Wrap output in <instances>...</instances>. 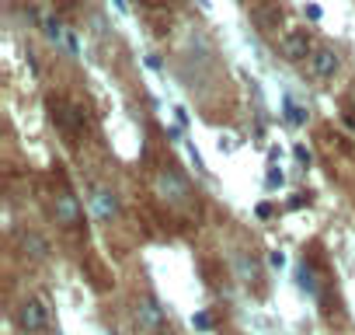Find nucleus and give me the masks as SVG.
<instances>
[{
  "mask_svg": "<svg viewBox=\"0 0 355 335\" xmlns=\"http://www.w3.org/2000/svg\"><path fill=\"white\" fill-rule=\"evenodd\" d=\"M282 182H286V175L279 172V168H275V161H272V168H268V175H265V186H268V189H279Z\"/></svg>",
  "mask_w": 355,
  "mask_h": 335,
  "instance_id": "15",
  "label": "nucleus"
},
{
  "mask_svg": "<svg viewBox=\"0 0 355 335\" xmlns=\"http://www.w3.org/2000/svg\"><path fill=\"white\" fill-rule=\"evenodd\" d=\"M268 262H272V269H282V265H286V255H282V252H272Z\"/></svg>",
  "mask_w": 355,
  "mask_h": 335,
  "instance_id": "18",
  "label": "nucleus"
},
{
  "mask_svg": "<svg viewBox=\"0 0 355 335\" xmlns=\"http://www.w3.org/2000/svg\"><path fill=\"white\" fill-rule=\"evenodd\" d=\"M49 213H53V224H56L60 231H77V227L84 224V206H80V199H77L70 189H56V193H53Z\"/></svg>",
  "mask_w": 355,
  "mask_h": 335,
  "instance_id": "2",
  "label": "nucleus"
},
{
  "mask_svg": "<svg viewBox=\"0 0 355 335\" xmlns=\"http://www.w3.org/2000/svg\"><path fill=\"white\" fill-rule=\"evenodd\" d=\"M338 70H341V53H338L334 46L313 49V56H310V74H313L317 81H334Z\"/></svg>",
  "mask_w": 355,
  "mask_h": 335,
  "instance_id": "7",
  "label": "nucleus"
},
{
  "mask_svg": "<svg viewBox=\"0 0 355 335\" xmlns=\"http://www.w3.org/2000/svg\"><path fill=\"white\" fill-rule=\"evenodd\" d=\"M296 161H300V164H310V150H306V147H296Z\"/></svg>",
  "mask_w": 355,
  "mask_h": 335,
  "instance_id": "19",
  "label": "nucleus"
},
{
  "mask_svg": "<svg viewBox=\"0 0 355 335\" xmlns=\"http://www.w3.org/2000/svg\"><path fill=\"white\" fill-rule=\"evenodd\" d=\"M80 0H56V8H63V11H70V8H77Z\"/></svg>",
  "mask_w": 355,
  "mask_h": 335,
  "instance_id": "20",
  "label": "nucleus"
},
{
  "mask_svg": "<svg viewBox=\"0 0 355 335\" xmlns=\"http://www.w3.org/2000/svg\"><path fill=\"white\" fill-rule=\"evenodd\" d=\"M15 321H18V328H21L25 335H42V332L49 328V307H46V300L25 297V300L18 304V311H15Z\"/></svg>",
  "mask_w": 355,
  "mask_h": 335,
  "instance_id": "3",
  "label": "nucleus"
},
{
  "mask_svg": "<svg viewBox=\"0 0 355 335\" xmlns=\"http://www.w3.org/2000/svg\"><path fill=\"white\" fill-rule=\"evenodd\" d=\"M42 28H46V39H49L53 46H60V42L67 39V35H63V25H60L56 15H46V18H42Z\"/></svg>",
  "mask_w": 355,
  "mask_h": 335,
  "instance_id": "13",
  "label": "nucleus"
},
{
  "mask_svg": "<svg viewBox=\"0 0 355 335\" xmlns=\"http://www.w3.org/2000/svg\"><path fill=\"white\" fill-rule=\"evenodd\" d=\"M189 157H192V164H196V172H202V175H206V164H202V154H199V150H196L192 143H189Z\"/></svg>",
  "mask_w": 355,
  "mask_h": 335,
  "instance_id": "17",
  "label": "nucleus"
},
{
  "mask_svg": "<svg viewBox=\"0 0 355 335\" xmlns=\"http://www.w3.org/2000/svg\"><path fill=\"white\" fill-rule=\"evenodd\" d=\"M258 217H261V220H268V217H272V206H268V203H261V206H258Z\"/></svg>",
  "mask_w": 355,
  "mask_h": 335,
  "instance_id": "21",
  "label": "nucleus"
},
{
  "mask_svg": "<svg viewBox=\"0 0 355 335\" xmlns=\"http://www.w3.org/2000/svg\"><path fill=\"white\" fill-rule=\"evenodd\" d=\"M153 196L167 206V210H185L192 203V186L178 168H160L153 179Z\"/></svg>",
  "mask_w": 355,
  "mask_h": 335,
  "instance_id": "1",
  "label": "nucleus"
},
{
  "mask_svg": "<svg viewBox=\"0 0 355 335\" xmlns=\"http://www.w3.org/2000/svg\"><path fill=\"white\" fill-rule=\"evenodd\" d=\"M251 18H254V25H258L261 32H275V28H279V22H282L279 8H272V11H261V8H254V11H251Z\"/></svg>",
  "mask_w": 355,
  "mask_h": 335,
  "instance_id": "11",
  "label": "nucleus"
},
{
  "mask_svg": "<svg viewBox=\"0 0 355 335\" xmlns=\"http://www.w3.org/2000/svg\"><path fill=\"white\" fill-rule=\"evenodd\" d=\"M115 8H119V11H122V15H125V11H129V4H125V0H115Z\"/></svg>",
  "mask_w": 355,
  "mask_h": 335,
  "instance_id": "22",
  "label": "nucleus"
},
{
  "mask_svg": "<svg viewBox=\"0 0 355 335\" xmlns=\"http://www.w3.org/2000/svg\"><path fill=\"white\" fill-rule=\"evenodd\" d=\"M136 321H139V328L150 332V335L167 328V314H164V307H160V300H157L153 293H139V297H136Z\"/></svg>",
  "mask_w": 355,
  "mask_h": 335,
  "instance_id": "5",
  "label": "nucleus"
},
{
  "mask_svg": "<svg viewBox=\"0 0 355 335\" xmlns=\"http://www.w3.org/2000/svg\"><path fill=\"white\" fill-rule=\"evenodd\" d=\"M53 105V122L67 133V136H77L80 129H84V112L77 108V105H70V101H63V98H56V101H49Z\"/></svg>",
  "mask_w": 355,
  "mask_h": 335,
  "instance_id": "8",
  "label": "nucleus"
},
{
  "mask_svg": "<svg viewBox=\"0 0 355 335\" xmlns=\"http://www.w3.org/2000/svg\"><path fill=\"white\" fill-rule=\"evenodd\" d=\"M296 286H300L306 297H320V276H317V265H313L310 259L300 262V269H296Z\"/></svg>",
  "mask_w": 355,
  "mask_h": 335,
  "instance_id": "10",
  "label": "nucleus"
},
{
  "mask_svg": "<svg viewBox=\"0 0 355 335\" xmlns=\"http://www.w3.org/2000/svg\"><path fill=\"white\" fill-rule=\"evenodd\" d=\"M18 245H21V252H25L28 259H35V262L49 259V241H46L39 231H18Z\"/></svg>",
  "mask_w": 355,
  "mask_h": 335,
  "instance_id": "9",
  "label": "nucleus"
},
{
  "mask_svg": "<svg viewBox=\"0 0 355 335\" xmlns=\"http://www.w3.org/2000/svg\"><path fill=\"white\" fill-rule=\"evenodd\" d=\"M192 325H196L199 332H213V314H209V311H199V314H192Z\"/></svg>",
  "mask_w": 355,
  "mask_h": 335,
  "instance_id": "14",
  "label": "nucleus"
},
{
  "mask_svg": "<svg viewBox=\"0 0 355 335\" xmlns=\"http://www.w3.org/2000/svg\"><path fill=\"white\" fill-rule=\"evenodd\" d=\"M282 108H286V122H289V126H303V122H306V108H300V105L293 101V95L282 98Z\"/></svg>",
  "mask_w": 355,
  "mask_h": 335,
  "instance_id": "12",
  "label": "nucleus"
},
{
  "mask_svg": "<svg viewBox=\"0 0 355 335\" xmlns=\"http://www.w3.org/2000/svg\"><path fill=\"white\" fill-rule=\"evenodd\" d=\"M150 4H164V0H150Z\"/></svg>",
  "mask_w": 355,
  "mask_h": 335,
  "instance_id": "23",
  "label": "nucleus"
},
{
  "mask_svg": "<svg viewBox=\"0 0 355 335\" xmlns=\"http://www.w3.org/2000/svg\"><path fill=\"white\" fill-rule=\"evenodd\" d=\"M279 49H282V60H289V63H303V60H310V56H313L310 32H306V28H289V32L282 35Z\"/></svg>",
  "mask_w": 355,
  "mask_h": 335,
  "instance_id": "6",
  "label": "nucleus"
},
{
  "mask_svg": "<svg viewBox=\"0 0 355 335\" xmlns=\"http://www.w3.org/2000/svg\"><path fill=\"white\" fill-rule=\"evenodd\" d=\"M91 213L98 224H115L122 217V199L112 186H94L91 189Z\"/></svg>",
  "mask_w": 355,
  "mask_h": 335,
  "instance_id": "4",
  "label": "nucleus"
},
{
  "mask_svg": "<svg viewBox=\"0 0 355 335\" xmlns=\"http://www.w3.org/2000/svg\"><path fill=\"white\" fill-rule=\"evenodd\" d=\"M286 206H289V210H303V206H310V193H296Z\"/></svg>",
  "mask_w": 355,
  "mask_h": 335,
  "instance_id": "16",
  "label": "nucleus"
}]
</instances>
